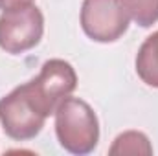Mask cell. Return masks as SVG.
I'll list each match as a JSON object with an SVG mask.
<instances>
[{"label": "cell", "mask_w": 158, "mask_h": 156, "mask_svg": "<svg viewBox=\"0 0 158 156\" xmlns=\"http://www.w3.org/2000/svg\"><path fill=\"white\" fill-rule=\"evenodd\" d=\"M81 28L88 39L96 42H116L131 24L129 0H83Z\"/></svg>", "instance_id": "cell-3"}, {"label": "cell", "mask_w": 158, "mask_h": 156, "mask_svg": "<svg viewBox=\"0 0 158 156\" xmlns=\"http://www.w3.org/2000/svg\"><path fill=\"white\" fill-rule=\"evenodd\" d=\"M131 18L142 26L151 28L158 22V0H129Z\"/></svg>", "instance_id": "cell-8"}, {"label": "cell", "mask_w": 158, "mask_h": 156, "mask_svg": "<svg viewBox=\"0 0 158 156\" xmlns=\"http://www.w3.org/2000/svg\"><path fill=\"white\" fill-rule=\"evenodd\" d=\"M24 84L31 105L48 117L55 114L59 103L77 88V74L68 61L50 59L42 64L39 76Z\"/></svg>", "instance_id": "cell-2"}, {"label": "cell", "mask_w": 158, "mask_h": 156, "mask_svg": "<svg viewBox=\"0 0 158 156\" xmlns=\"http://www.w3.org/2000/svg\"><path fill=\"white\" fill-rule=\"evenodd\" d=\"M46 116L31 105L26 84L15 86L0 99V123L4 132L17 142L33 140L44 127Z\"/></svg>", "instance_id": "cell-5"}, {"label": "cell", "mask_w": 158, "mask_h": 156, "mask_svg": "<svg viewBox=\"0 0 158 156\" xmlns=\"http://www.w3.org/2000/svg\"><path fill=\"white\" fill-rule=\"evenodd\" d=\"M44 33V15L37 6L2 11L0 15V48L6 53L20 55L35 48Z\"/></svg>", "instance_id": "cell-4"}, {"label": "cell", "mask_w": 158, "mask_h": 156, "mask_svg": "<svg viewBox=\"0 0 158 156\" xmlns=\"http://www.w3.org/2000/svg\"><path fill=\"white\" fill-rule=\"evenodd\" d=\"M134 68L142 83L158 88V31L149 35L138 48Z\"/></svg>", "instance_id": "cell-6"}, {"label": "cell", "mask_w": 158, "mask_h": 156, "mask_svg": "<svg viewBox=\"0 0 158 156\" xmlns=\"http://www.w3.org/2000/svg\"><path fill=\"white\" fill-rule=\"evenodd\" d=\"M28 4H33V0H0V11L22 7V6H28Z\"/></svg>", "instance_id": "cell-9"}, {"label": "cell", "mask_w": 158, "mask_h": 156, "mask_svg": "<svg viewBox=\"0 0 158 156\" xmlns=\"http://www.w3.org/2000/svg\"><path fill=\"white\" fill-rule=\"evenodd\" d=\"M109 154L151 156L153 154V145H151L149 138L143 132H140V130H125L112 142V145L109 149Z\"/></svg>", "instance_id": "cell-7"}, {"label": "cell", "mask_w": 158, "mask_h": 156, "mask_svg": "<svg viewBox=\"0 0 158 156\" xmlns=\"http://www.w3.org/2000/svg\"><path fill=\"white\" fill-rule=\"evenodd\" d=\"M55 134L64 151L77 156L90 154L99 142V121L94 109L68 96L55 109Z\"/></svg>", "instance_id": "cell-1"}]
</instances>
